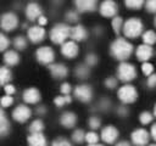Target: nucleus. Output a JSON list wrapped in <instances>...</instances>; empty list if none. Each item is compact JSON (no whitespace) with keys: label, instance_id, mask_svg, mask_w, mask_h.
<instances>
[{"label":"nucleus","instance_id":"1","mask_svg":"<svg viewBox=\"0 0 156 146\" xmlns=\"http://www.w3.org/2000/svg\"><path fill=\"white\" fill-rule=\"evenodd\" d=\"M110 52H111V55L115 58H117L119 61H124V60H127L132 55V52H133V45L128 40H126L124 38H117L111 44Z\"/></svg>","mask_w":156,"mask_h":146},{"label":"nucleus","instance_id":"2","mask_svg":"<svg viewBox=\"0 0 156 146\" xmlns=\"http://www.w3.org/2000/svg\"><path fill=\"white\" fill-rule=\"evenodd\" d=\"M143 22L140 21V18H136V17H132L129 19H127L124 23H123V27H122V30H123V34L127 36V38H136L139 36L141 33H143Z\"/></svg>","mask_w":156,"mask_h":146},{"label":"nucleus","instance_id":"3","mask_svg":"<svg viewBox=\"0 0 156 146\" xmlns=\"http://www.w3.org/2000/svg\"><path fill=\"white\" fill-rule=\"evenodd\" d=\"M71 27L66 23H57L50 30V39L55 44H63L69 38Z\"/></svg>","mask_w":156,"mask_h":146},{"label":"nucleus","instance_id":"4","mask_svg":"<svg viewBox=\"0 0 156 146\" xmlns=\"http://www.w3.org/2000/svg\"><path fill=\"white\" fill-rule=\"evenodd\" d=\"M117 77L119 80H122L124 83L132 82L136 77V69L132 63L122 62V63H119V66L117 68Z\"/></svg>","mask_w":156,"mask_h":146},{"label":"nucleus","instance_id":"5","mask_svg":"<svg viewBox=\"0 0 156 146\" xmlns=\"http://www.w3.org/2000/svg\"><path fill=\"white\" fill-rule=\"evenodd\" d=\"M117 96L123 103H132V102H134L136 100L138 91H136L135 86H133L130 84H124L123 86H121L118 89Z\"/></svg>","mask_w":156,"mask_h":146},{"label":"nucleus","instance_id":"6","mask_svg":"<svg viewBox=\"0 0 156 146\" xmlns=\"http://www.w3.org/2000/svg\"><path fill=\"white\" fill-rule=\"evenodd\" d=\"M18 26V17L13 12H5L0 16V28L5 32L15 30Z\"/></svg>","mask_w":156,"mask_h":146},{"label":"nucleus","instance_id":"7","mask_svg":"<svg viewBox=\"0 0 156 146\" xmlns=\"http://www.w3.org/2000/svg\"><path fill=\"white\" fill-rule=\"evenodd\" d=\"M35 57L38 62L43 64H50L55 60V52L50 46H41L35 51Z\"/></svg>","mask_w":156,"mask_h":146},{"label":"nucleus","instance_id":"8","mask_svg":"<svg viewBox=\"0 0 156 146\" xmlns=\"http://www.w3.org/2000/svg\"><path fill=\"white\" fill-rule=\"evenodd\" d=\"M32 116V109L27 105H18L12 111V118L18 123L27 122Z\"/></svg>","mask_w":156,"mask_h":146},{"label":"nucleus","instance_id":"9","mask_svg":"<svg viewBox=\"0 0 156 146\" xmlns=\"http://www.w3.org/2000/svg\"><path fill=\"white\" fill-rule=\"evenodd\" d=\"M74 96L82 102H89L93 97V90L87 84H80L74 88Z\"/></svg>","mask_w":156,"mask_h":146},{"label":"nucleus","instance_id":"10","mask_svg":"<svg viewBox=\"0 0 156 146\" xmlns=\"http://www.w3.org/2000/svg\"><path fill=\"white\" fill-rule=\"evenodd\" d=\"M99 11L104 17H113L118 11V6H117V4L115 1L106 0V1H102L100 4Z\"/></svg>","mask_w":156,"mask_h":146},{"label":"nucleus","instance_id":"11","mask_svg":"<svg viewBox=\"0 0 156 146\" xmlns=\"http://www.w3.org/2000/svg\"><path fill=\"white\" fill-rule=\"evenodd\" d=\"M27 36L34 44L40 43L45 38V29L43 27H40V26H32L30 28H28Z\"/></svg>","mask_w":156,"mask_h":146},{"label":"nucleus","instance_id":"12","mask_svg":"<svg viewBox=\"0 0 156 146\" xmlns=\"http://www.w3.org/2000/svg\"><path fill=\"white\" fill-rule=\"evenodd\" d=\"M118 135H119V133H118V130H117L116 127H113V125H106L101 130V135L100 136H101V139H102L104 142H106V144H113L117 140Z\"/></svg>","mask_w":156,"mask_h":146},{"label":"nucleus","instance_id":"13","mask_svg":"<svg viewBox=\"0 0 156 146\" xmlns=\"http://www.w3.org/2000/svg\"><path fill=\"white\" fill-rule=\"evenodd\" d=\"M132 142L135 145V146H145L147 142H149V133L145 130V129H135L132 135Z\"/></svg>","mask_w":156,"mask_h":146},{"label":"nucleus","instance_id":"14","mask_svg":"<svg viewBox=\"0 0 156 146\" xmlns=\"http://www.w3.org/2000/svg\"><path fill=\"white\" fill-rule=\"evenodd\" d=\"M61 54L67 58H73L78 55V45L73 40H67L61 46Z\"/></svg>","mask_w":156,"mask_h":146},{"label":"nucleus","instance_id":"15","mask_svg":"<svg viewBox=\"0 0 156 146\" xmlns=\"http://www.w3.org/2000/svg\"><path fill=\"white\" fill-rule=\"evenodd\" d=\"M74 5L78 12H93L96 10L98 2L95 0H77Z\"/></svg>","mask_w":156,"mask_h":146},{"label":"nucleus","instance_id":"16","mask_svg":"<svg viewBox=\"0 0 156 146\" xmlns=\"http://www.w3.org/2000/svg\"><path fill=\"white\" fill-rule=\"evenodd\" d=\"M26 16L29 21H35L41 16V7L37 2H29L26 6Z\"/></svg>","mask_w":156,"mask_h":146},{"label":"nucleus","instance_id":"17","mask_svg":"<svg viewBox=\"0 0 156 146\" xmlns=\"http://www.w3.org/2000/svg\"><path fill=\"white\" fill-rule=\"evenodd\" d=\"M69 36L73 39L74 43H77V41H83V40L87 39V36H88V32H87V29H85L83 26L77 24V26H74V27L71 28Z\"/></svg>","mask_w":156,"mask_h":146},{"label":"nucleus","instance_id":"18","mask_svg":"<svg viewBox=\"0 0 156 146\" xmlns=\"http://www.w3.org/2000/svg\"><path fill=\"white\" fill-rule=\"evenodd\" d=\"M40 97H41L40 92L37 88H28L23 91V100L27 103H30V105L37 103L40 101Z\"/></svg>","mask_w":156,"mask_h":146},{"label":"nucleus","instance_id":"19","mask_svg":"<svg viewBox=\"0 0 156 146\" xmlns=\"http://www.w3.org/2000/svg\"><path fill=\"white\" fill-rule=\"evenodd\" d=\"M49 69H50V73L52 74V77H55L57 79L65 78L68 74V68L62 63H52L49 66Z\"/></svg>","mask_w":156,"mask_h":146},{"label":"nucleus","instance_id":"20","mask_svg":"<svg viewBox=\"0 0 156 146\" xmlns=\"http://www.w3.org/2000/svg\"><path fill=\"white\" fill-rule=\"evenodd\" d=\"M151 56H152V47L151 46L141 44V45H139L136 47V57H138V60L147 62V60L151 58Z\"/></svg>","mask_w":156,"mask_h":146},{"label":"nucleus","instance_id":"21","mask_svg":"<svg viewBox=\"0 0 156 146\" xmlns=\"http://www.w3.org/2000/svg\"><path fill=\"white\" fill-rule=\"evenodd\" d=\"M60 123L65 128H73L77 123V116L73 112H63L60 117Z\"/></svg>","mask_w":156,"mask_h":146},{"label":"nucleus","instance_id":"22","mask_svg":"<svg viewBox=\"0 0 156 146\" xmlns=\"http://www.w3.org/2000/svg\"><path fill=\"white\" fill-rule=\"evenodd\" d=\"M28 146H46V137L43 133H34L30 134L27 139Z\"/></svg>","mask_w":156,"mask_h":146},{"label":"nucleus","instance_id":"23","mask_svg":"<svg viewBox=\"0 0 156 146\" xmlns=\"http://www.w3.org/2000/svg\"><path fill=\"white\" fill-rule=\"evenodd\" d=\"M9 133H10V122L2 107H0V137L6 136Z\"/></svg>","mask_w":156,"mask_h":146},{"label":"nucleus","instance_id":"24","mask_svg":"<svg viewBox=\"0 0 156 146\" xmlns=\"http://www.w3.org/2000/svg\"><path fill=\"white\" fill-rule=\"evenodd\" d=\"M4 62L6 66H10V67L16 66L20 62V55L15 50H7L4 54Z\"/></svg>","mask_w":156,"mask_h":146},{"label":"nucleus","instance_id":"25","mask_svg":"<svg viewBox=\"0 0 156 146\" xmlns=\"http://www.w3.org/2000/svg\"><path fill=\"white\" fill-rule=\"evenodd\" d=\"M12 79V73L6 66H0V85H6Z\"/></svg>","mask_w":156,"mask_h":146},{"label":"nucleus","instance_id":"26","mask_svg":"<svg viewBox=\"0 0 156 146\" xmlns=\"http://www.w3.org/2000/svg\"><path fill=\"white\" fill-rule=\"evenodd\" d=\"M76 75L80 79H85L88 78V75L90 74V68L87 66V64H79L76 67V71H74Z\"/></svg>","mask_w":156,"mask_h":146},{"label":"nucleus","instance_id":"27","mask_svg":"<svg viewBox=\"0 0 156 146\" xmlns=\"http://www.w3.org/2000/svg\"><path fill=\"white\" fill-rule=\"evenodd\" d=\"M143 41L145 45L151 46L152 44L156 43V33L154 30H146L143 33Z\"/></svg>","mask_w":156,"mask_h":146},{"label":"nucleus","instance_id":"28","mask_svg":"<svg viewBox=\"0 0 156 146\" xmlns=\"http://www.w3.org/2000/svg\"><path fill=\"white\" fill-rule=\"evenodd\" d=\"M12 44H13L15 49H17V50H24L27 47V39L23 35H17L13 39Z\"/></svg>","mask_w":156,"mask_h":146},{"label":"nucleus","instance_id":"29","mask_svg":"<svg viewBox=\"0 0 156 146\" xmlns=\"http://www.w3.org/2000/svg\"><path fill=\"white\" fill-rule=\"evenodd\" d=\"M44 129V123L41 119H35L30 123L29 125V131L30 134H34V133H41Z\"/></svg>","mask_w":156,"mask_h":146},{"label":"nucleus","instance_id":"30","mask_svg":"<svg viewBox=\"0 0 156 146\" xmlns=\"http://www.w3.org/2000/svg\"><path fill=\"white\" fill-rule=\"evenodd\" d=\"M112 28H113V32L115 33H119L122 30V27H123V18L119 17V16H115L113 19H112Z\"/></svg>","mask_w":156,"mask_h":146},{"label":"nucleus","instance_id":"31","mask_svg":"<svg viewBox=\"0 0 156 146\" xmlns=\"http://www.w3.org/2000/svg\"><path fill=\"white\" fill-rule=\"evenodd\" d=\"M72 101V99H71V96L69 95H60V96H56L55 97V100H54V102H55V105L57 106V107H62L63 105H66V103H69Z\"/></svg>","mask_w":156,"mask_h":146},{"label":"nucleus","instance_id":"32","mask_svg":"<svg viewBox=\"0 0 156 146\" xmlns=\"http://www.w3.org/2000/svg\"><path fill=\"white\" fill-rule=\"evenodd\" d=\"M85 139V133L82 130V129H76L72 134V140L76 142V144H80L83 142Z\"/></svg>","mask_w":156,"mask_h":146},{"label":"nucleus","instance_id":"33","mask_svg":"<svg viewBox=\"0 0 156 146\" xmlns=\"http://www.w3.org/2000/svg\"><path fill=\"white\" fill-rule=\"evenodd\" d=\"M124 4H126V6H127L128 9L138 10V9H140V7L144 5V1H143V0H127Z\"/></svg>","mask_w":156,"mask_h":146},{"label":"nucleus","instance_id":"34","mask_svg":"<svg viewBox=\"0 0 156 146\" xmlns=\"http://www.w3.org/2000/svg\"><path fill=\"white\" fill-rule=\"evenodd\" d=\"M89 145H94V144H98L99 141V135L95 133V131H89L85 134V139H84Z\"/></svg>","mask_w":156,"mask_h":146},{"label":"nucleus","instance_id":"35","mask_svg":"<svg viewBox=\"0 0 156 146\" xmlns=\"http://www.w3.org/2000/svg\"><path fill=\"white\" fill-rule=\"evenodd\" d=\"M9 46H10V39L7 38L6 34L0 33V52L6 51V49H9Z\"/></svg>","mask_w":156,"mask_h":146},{"label":"nucleus","instance_id":"36","mask_svg":"<svg viewBox=\"0 0 156 146\" xmlns=\"http://www.w3.org/2000/svg\"><path fill=\"white\" fill-rule=\"evenodd\" d=\"M152 114L150 113V112H143V113H140V116H139V120H140V123L141 124H144V125H146V124H149V123H151V120H152Z\"/></svg>","mask_w":156,"mask_h":146},{"label":"nucleus","instance_id":"37","mask_svg":"<svg viewBox=\"0 0 156 146\" xmlns=\"http://www.w3.org/2000/svg\"><path fill=\"white\" fill-rule=\"evenodd\" d=\"M141 71H143V73H144L145 75L150 77L151 74H154V66H152V63H150V62H144V63L141 64Z\"/></svg>","mask_w":156,"mask_h":146},{"label":"nucleus","instance_id":"38","mask_svg":"<svg viewBox=\"0 0 156 146\" xmlns=\"http://www.w3.org/2000/svg\"><path fill=\"white\" fill-rule=\"evenodd\" d=\"M12 103H13V97H12V96L5 95V96H2V97L0 99V107H2V108L10 107Z\"/></svg>","mask_w":156,"mask_h":146},{"label":"nucleus","instance_id":"39","mask_svg":"<svg viewBox=\"0 0 156 146\" xmlns=\"http://www.w3.org/2000/svg\"><path fill=\"white\" fill-rule=\"evenodd\" d=\"M98 63V56L95 54H88L85 56V64L88 67H91V66H95Z\"/></svg>","mask_w":156,"mask_h":146},{"label":"nucleus","instance_id":"40","mask_svg":"<svg viewBox=\"0 0 156 146\" xmlns=\"http://www.w3.org/2000/svg\"><path fill=\"white\" fill-rule=\"evenodd\" d=\"M88 124H89V127H90L91 129H98V128H100V125H101V120H100V118L93 116V117L89 118Z\"/></svg>","mask_w":156,"mask_h":146},{"label":"nucleus","instance_id":"41","mask_svg":"<svg viewBox=\"0 0 156 146\" xmlns=\"http://www.w3.org/2000/svg\"><path fill=\"white\" fill-rule=\"evenodd\" d=\"M51 146H72V145H71V142L67 139H65V137H57V139H55L52 141Z\"/></svg>","mask_w":156,"mask_h":146},{"label":"nucleus","instance_id":"42","mask_svg":"<svg viewBox=\"0 0 156 146\" xmlns=\"http://www.w3.org/2000/svg\"><path fill=\"white\" fill-rule=\"evenodd\" d=\"M78 18H79V16H78V12L77 11H68L66 13V19L68 22H77Z\"/></svg>","mask_w":156,"mask_h":146},{"label":"nucleus","instance_id":"43","mask_svg":"<svg viewBox=\"0 0 156 146\" xmlns=\"http://www.w3.org/2000/svg\"><path fill=\"white\" fill-rule=\"evenodd\" d=\"M105 85L106 88L108 89H115L117 86V79L115 77H108L106 80H105Z\"/></svg>","mask_w":156,"mask_h":146},{"label":"nucleus","instance_id":"44","mask_svg":"<svg viewBox=\"0 0 156 146\" xmlns=\"http://www.w3.org/2000/svg\"><path fill=\"white\" fill-rule=\"evenodd\" d=\"M145 9L149 12H156V0H149L145 2Z\"/></svg>","mask_w":156,"mask_h":146},{"label":"nucleus","instance_id":"45","mask_svg":"<svg viewBox=\"0 0 156 146\" xmlns=\"http://www.w3.org/2000/svg\"><path fill=\"white\" fill-rule=\"evenodd\" d=\"M71 84H68V83H63V84H61V88H60V90H61V94H63V95H68L69 92H71Z\"/></svg>","mask_w":156,"mask_h":146},{"label":"nucleus","instance_id":"46","mask_svg":"<svg viewBox=\"0 0 156 146\" xmlns=\"http://www.w3.org/2000/svg\"><path fill=\"white\" fill-rule=\"evenodd\" d=\"M4 90H5L6 95L12 96V95L15 94V91H16V88H15L12 84H6V85H5V88H4Z\"/></svg>","mask_w":156,"mask_h":146},{"label":"nucleus","instance_id":"47","mask_svg":"<svg viewBox=\"0 0 156 146\" xmlns=\"http://www.w3.org/2000/svg\"><path fill=\"white\" fill-rule=\"evenodd\" d=\"M147 85H149L150 88L156 86V74H151V75L147 78Z\"/></svg>","mask_w":156,"mask_h":146},{"label":"nucleus","instance_id":"48","mask_svg":"<svg viewBox=\"0 0 156 146\" xmlns=\"http://www.w3.org/2000/svg\"><path fill=\"white\" fill-rule=\"evenodd\" d=\"M38 23H39L38 26H40V27H43V26H45V24L48 23V18H46L45 16H43V15H41V16H40V17L38 18Z\"/></svg>","mask_w":156,"mask_h":146},{"label":"nucleus","instance_id":"49","mask_svg":"<svg viewBox=\"0 0 156 146\" xmlns=\"http://www.w3.org/2000/svg\"><path fill=\"white\" fill-rule=\"evenodd\" d=\"M151 136H152V139L156 141V123L152 124V127H151Z\"/></svg>","mask_w":156,"mask_h":146},{"label":"nucleus","instance_id":"50","mask_svg":"<svg viewBox=\"0 0 156 146\" xmlns=\"http://www.w3.org/2000/svg\"><path fill=\"white\" fill-rule=\"evenodd\" d=\"M118 113H119L121 116H126V114L128 113V109H127L126 107H121V108L118 109Z\"/></svg>","mask_w":156,"mask_h":146},{"label":"nucleus","instance_id":"51","mask_svg":"<svg viewBox=\"0 0 156 146\" xmlns=\"http://www.w3.org/2000/svg\"><path fill=\"white\" fill-rule=\"evenodd\" d=\"M45 111H46V109H45V107H44V106H40V107H38V108H37V113H38V114H44V113H45Z\"/></svg>","mask_w":156,"mask_h":146},{"label":"nucleus","instance_id":"52","mask_svg":"<svg viewBox=\"0 0 156 146\" xmlns=\"http://www.w3.org/2000/svg\"><path fill=\"white\" fill-rule=\"evenodd\" d=\"M116 146H130V145H129V142H127V141H119V142L116 144Z\"/></svg>","mask_w":156,"mask_h":146},{"label":"nucleus","instance_id":"53","mask_svg":"<svg viewBox=\"0 0 156 146\" xmlns=\"http://www.w3.org/2000/svg\"><path fill=\"white\" fill-rule=\"evenodd\" d=\"M89 146H102V145H100V144H94V145H89Z\"/></svg>","mask_w":156,"mask_h":146},{"label":"nucleus","instance_id":"54","mask_svg":"<svg viewBox=\"0 0 156 146\" xmlns=\"http://www.w3.org/2000/svg\"><path fill=\"white\" fill-rule=\"evenodd\" d=\"M154 114L156 116V105H155V107H154Z\"/></svg>","mask_w":156,"mask_h":146},{"label":"nucleus","instance_id":"55","mask_svg":"<svg viewBox=\"0 0 156 146\" xmlns=\"http://www.w3.org/2000/svg\"><path fill=\"white\" fill-rule=\"evenodd\" d=\"M154 24H155V27H156V17H155V21H154Z\"/></svg>","mask_w":156,"mask_h":146},{"label":"nucleus","instance_id":"56","mask_svg":"<svg viewBox=\"0 0 156 146\" xmlns=\"http://www.w3.org/2000/svg\"><path fill=\"white\" fill-rule=\"evenodd\" d=\"M149 146H156V144H152V145H149Z\"/></svg>","mask_w":156,"mask_h":146}]
</instances>
